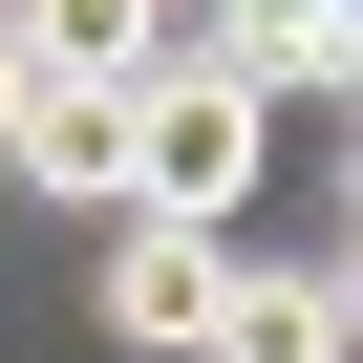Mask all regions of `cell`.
<instances>
[{
	"label": "cell",
	"instance_id": "obj_4",
	"mask_svg": "<svg viewBox=\"0 0 363 363\" xmlns=\"http://www.w3.org/2000/svg\"><path fill=\"white\" fill-rule=\"evenodd\" d=\"M193 65H235L257 107H342V65H363V0H235Z\"/></svg>",
	"mask_w": 363,
	"mask_h": 363
},
{
	"label": "cell",
	"instance_id": "obj_1",
	"mask_svg": "<svg viewBox=\"0 0 363 363\" xmlns=\"http://www.w3.org/2000/svg\"><path fill=\"white\" fill-rule=\"evenodd\" d=\"M257 171H278V107H257L235 65H193V43H171V65L128 86V214H235Z\"/></svg>",
	"mask_w": 363,
	"mask_h": 363
},
{
	"label": "cell",
	"instance_id": "obj_6",
	"mask_svg": "<svg viewBox=\"0 0 363 363\" xmlns=\"http://www.w3.org/2000/svg\"><path fill=\"white\" fill-rule=\"evenodd\" d=\"M0 22H22V65H43V86H150V65H171L150 0H0Z\"/></svg>",
	"mask_w": 363,
	"mask_h": 363
},
{
	"label": "cell",
	"instance_id": "obj_3",
	"mask_svg": "<svg viewBox=\"0 0 363 363\" xmlns=\"http://www.w3.org/2000/svg\"><path fill=\"white\" fill-rule=\"evenodd\" d=\"M0 171H22V193H65V214H128V86H22Z\"/></svg>",
	"mask_w": 363,
	"mask_h": 363
},
{
	"label": "cell",
	"instance_id": "obj_5",
	"mask_svg": "<svg viewBox=\"0 0 363 363\" xmlns=\"http://www.w3.org/2000/svg\"><path fill=\"white\" fill-rule=\"evenodd\" d=\"M193 363H342V257H257L235 320H214Z\"/></svg>",
	"mask_w": 363,
	"mask_h": 363
},
{
	"label": "cell",
	"instance_id": "obj_7",
	"mask_svg": "<svg viewBox=\"0 0 363 363\" xmlns=\"http://www.w3.org/2000/svg\"><path fill=\"white\" fill-rule=\"evenodd\" d=\"M22 86H43V65H22V22H0V128H22Z\"/></svg>",
	"mask_w": 363,
	"mask_h": 363
},
{
	"label": "cell",
	"instance_id": "obj_2",
	"mask_svg": "<svg viewBox=\"0 0 363 363\" xmlns=\"http://www.w3.org/2000/svg\"><path fill=\"white\" fill-rule=\"evenodd\" d=\"M235 278H257L235 214H107V235H86V320H107L128 363H193V342L235 320Z\"/></svg>",
	"mask_w": 363,
	"mask_h": 363
}]
</instances>
